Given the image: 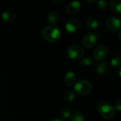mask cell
<instances>
[{
    "label": "cell",
    "mask_w": 121,
    "mask_h": 121,
    "mask_svg": "<svg viewBox=\"0 0 121 121\" xmlns=\"http://www.w3.org/2000/svg\"><path fill=\"white\" fill-rule=\"evenodd\" d=\"M42 36L46 41L55 43L60 38V30L55 26H48L42 30Z\"/></svg>",
    "instance_id": "6da1fadb"
},
{
    "label": "cell",
    "mask_w": 121,
    "mask_h": 121,
    "mask_svg": "<svg viewBox=\"0 0 121 121\" xmlns=\"http://www.w3.org/2000/svg\"><path fill=\"white\" fill-rule=\"evenodd\" d=\"M97 111L99 115L106 120H111L116 115L115 108L107 102L99 103L97 106Z\"/></svg>",
    "instance_id": "7a4b0ae2"
},
{
    "label": "cell",
    "mask_w": 121,
    "mask_h": 121,
    "mask_svg": "<svg viewBox=\"0 0 121 121\" xmlns=\"http://www.w3.org/2000/svg\"><path fill=\"white\" fill-rule=\"evenodd\" d=\"M74 89L77 94L80 96H86L91 92L92 86L89 82L86 80H82L74 84Z\"/></svg>",
    "instance_id": "3957f363"
},
{
    "label": "cell",
    "mask_w": 121,
    "mask_h": 121,
    "mask_svg": "<svg viewBox=\"0 0 121 121\" xmlns=\"http://www.w3.org/2000/svg\"><path fill=\"white\" fill-rule=\"evenodd\" d=\"M100 36L94 33H89L83 38L82 44L86 48H91L96 44Z\"/></svg>",
    "instance_id": "277c9868"
},
{
    "label": "cell",
    "mask_w": 121,
    "mask_h": 121,
    "mask_svg": "<svg viewBox=\"0 0 121 121\" xmlns=\"http://www.w3.org/2000/svg\"><path fill=\"white\" fill-rule=\"evenodd\" d=\"M67 54L70 59L79 60L83 57L84 50L78 45H72L68 48Z\"/></svg>",
    "instance_id": "5b68a950"
},
{
    "label": "cell",
    "mask_w": 121,
    "mask_h": 121,
    "mask_svg": "<svg viewBox=\"0 0 121 121\" xmlns=\"http://www.w3.org/2000/svg\"><path fill=\"white\" fill-rule=\"evenodd\" d=\"M106 26L111 31H117L121 28V20L117 17L111 16L106 20Z\"/></svg>",
    "instance_id": "8992f818"
},
{
    "label": "cell",
    "mask_w": 121,
    "mask_h": 121,
    "mask_svg": "<svg viewBox=\"0 0 121 121\" xmlns=\"http://www.w3.org/2000/svg\"><path fill=\"white\" fill-rule=\"evenodd\" d=\"M108 53V50L105 45L98 46L94 52V58L97 61H101L104 60Z\"/></svg>",
    "instance_id": "52a82bcc"
},
{
    "label": "cell",
    "mask_w": 121,
    "mask_h": 121,
    "mask_svg": "<svg viewBox=\"0 0 121 121\" xmlns=\"http://www.w3.org/2000/svg\"><path fill=\"white\" fill-rule=\"evenodd\" d=\"M80 26V21L77 18H72L69 20L65 24L66 30L69 33H75Z\"/></svg>",
    "instance_id": "ba28073f"
},
{
    "label": "cell",
    "mask_w": 121,
    "mask_h": 121,
    "mask_svg": "<svg viewBox=\"0 0 121 121\" xmlns=\"http://www.w3.org/2000/svg\"><path fill=\"white\" fill-rule=\"evenodd\" d=\"M81 9V4L78 1H74L69 3L66 8V12L69 16H74L77 14Z\"/></svg>",
    "instance_id": "9c48e42d"
},
{
    "label": "cell",
    "mask_w": 121,
    "mask_h": 121,
    "mask_svg": "<svg viewBox=\"0 0 121 121\" xmlns=\"http://www.w3.org/2000/svg\"><path fill=\"white\" fill-rule=\"evenodd\" d=\"M64 82L65 84L68 86H72L76 84L77 76L72 72H68L65 74L64 77Z\"/></svg>",
    "instance_id": "30bf717a"
},
{
    "label": "cell",
    "mask_w": 121,
    "mask_h": 121,
    "mask_svg": "<svg viewBox=\"0 0 121 121\" xmlns=\"http://www.w3.org/2000/svg\"><path fill=\"white\" fill-rule=\"evenodd\" d=\"M108 70V65L106 62H101L98 63L95 67V71L99 75H105Z\"/></svg>",
    "instance_id": "8fae6325"
},
{
    "label": "cell",
    "mask_w": 121,
    "mask_h": 121,
    "mask_svg": "<svg viewBox=\"0 0 121 121\" xmlns=\"http://www.w3.org/2000/svg\"><path fill=\"white\" fill-rule=\"evenodd\" d=\"M86 26L89 28V29L92 31L97 30L99 28V21L94 16H89L86 19Z\"/></svg>",
    "instance_id": "7c38bea8"
},
{
    "label": "cell",
    "mask_w": 121,
    "mask_h": 121,
    "mask_svg": "<svg viewBox=\"0 0 121 121\" xmlns=\"http://www.w3.org/2000/svg\"><path fill=\"white\" fill-rule=\"evenodd\" d=\"M110 7L114 13L118 15L121 13V2L120 0H112L110 2Z\"/></svg>",
    "instance_id": "4fadbf2b"
},
{
    "label": "cell",
    "mask_w": 121,
    "mask_h": 121,
    "mask_svg": "<svg viewBox=\"0 0 121 121\" xmlns=\"http://www.w3.org/2000/svg\"><path fill=\"white\" fill-rule=\"evenodd\" d=\"M48 21L51 26H55L59 21V15L55 11H50L48 15Z\"/></svg>",
    "instance_id": "5bb4252c"
},
{
    "label": "cell",
    "mask_w": 121,
    "mask_h": 121,
    "mask_svg": "<svg viewBox=\"0 0 121 121\" xmlns=\"http://www.w3.org/2000/svg\"><path fill=\"white\" fill-rule=\"evenodd\" d=\"M1 18L6 22H12L15 19V14L11 11H5L1 14Z\"/></svg>",
    "instance_id": "9a60e30c"
},
{
    "label": "cell",
    "mask_w": 121,
    "mask_h": 121,
    "mask_svg": "<svg viewBox=\"0 0 121 121\" xmlns=\"http://www.w3.org/2000/svg\"><path fill=\"white\" fill-rule=\"evenodd\" d=\"M71 115V111L69 108L67 107H64L63 108H62V110L60 112V116L62 120H67Z\"/></svg>",
    "instance_id": "2e32d148"
},
{
    "label": "cell",
    "mask_w": 121,
    "mask_h": 121,
    "mask_svg": "<svg viewBox=\"0 0 121 121\" xmlns=\"http://www.w3.org/2000/svg\"><path fill=\"white\" fill-rule=\"evenodd\" d=\"M71 121H84V116L80 111H75L71 116Z\"/></svg>",
    "instance_id": "e0dca14e"
},
{
    "label": "cell",
    "mask_w": 121,
    "mask_h": 121,
    "mask_svg": "<svg viewBox=\"0 0 121 121\" xmlns=\"http://www.w3.org/2000/svg\"><path fill=\"white\" fill-rule=\"evenodd\" d=\"M79 62H80V65L83 67L89 66L92 62V58L89 56H86V57H82Z\"/></svg>",
    "instance_id": "ac0fdd59"
},
{
    "label": "cell",
    "mask_w": 121,
    "mask_h": 121,
    "mask_svg": "<svg viewBox=\"0 0 121 121\" xmlns=\"http://www.w3.org/2000/svg\"><path fill=\"white\" fill-rule=\"evenodd\" d=\"M74 96H75V95H74V93L73 91H68L64 94V99L67 102H72L74 101Z\"/></svg>",
    "instance_id": "d6986e66"
},
{
    "label": "cell",
    "mask_w": 121,
    "mask_h": 121,
    "mask_svg": "<svg viewBox=\"0 0 121 121\" xmlns=\"http://www.w3.org/2000/svg\"><path fill=\"white\" fill-rule=\"evenodd\" d=\"M108 2L106 0H101L97 1V7L100 10H106L108 7Z\"/></svg>",
    "instance_id": "ffe728a7"
},
{
    "label": "cell",
    "mask_w": 121,
    "mask_h": 121,
    "mask_svg": "<svg viewBox=\"0 0 121 121\" xmlns=\"http://www.w3.org/2000/svg\"><path fill=\"white\" fill-rule=\"evenodd\" d=\"M121 59L120 57L116 56L111 60V65L113 67H118L121 65Z\"/></svg>",
    "instance_id": "44dd1931"
},
{
    "label": "cell",
    "mask_w": 121,
    "mask_h": 121,
    "mask_svg": "<svg viewBox=\"0 0 121 121\" xmlns=\"http://www.w3.org/2000/svg\"><path fill=\"white\" fill-rule=\"evenodd\" d=\"M115 107H116V108L118 110V111H121V100H118L116 103V104H115Z\"/></svg>",
    "instance_id": "7402d4cb"
},
{
    "label": "cell",
    "mask_w": 121,
    "mask_h": 121,
    "mask_svg": "<svg viewBox=\"0 0 121 121\" xmlns=\"http://www.w3.org/2000/svg\"><path fill=\"white\" fill-rule=\"evenodd\" d=\"M86 1L87 2H90V3H94V2H97V1L96 0H93V1H89V0H86Z\"/></svg>",
    "instance_id": "603a6c76"
},
{
    "label": "cell",
    "mask_w": 121,
    "mask_h": 121,
    "mask_svg": "<svg viewBox=\"0 0 121 121\" xmlns=\"http://www.w3.org/2000/svg\"><path fill=\"white\" fill-rule=\"evenodd\" d=\"M51 121H62V120H60V119H58V118H55V119L52 120Z\"/></svg>",
    "instance_id": "cb8c5ba5"
},
{
    "label": "cell",
    "mask_w": 121,
    "mask_h": 121,
    "mask_svg": "<svg viewBox=\"0 0 121 121\" xmlns=\"http://www.w3.org/2000/svg\"><path fill=\"white\" fill-rule=\"evenodd\" d=\"M61 1H52V2H60Z\"/></svg>",
    "instance_id": "d4e9b609"
}]
</instances>
